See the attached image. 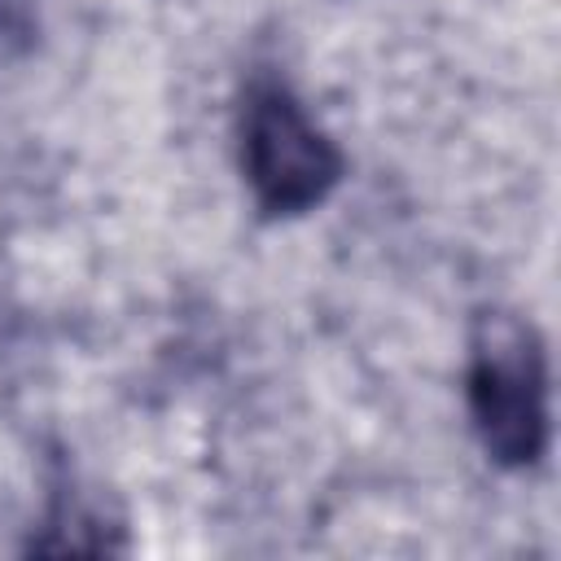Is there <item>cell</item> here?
<instances>
[{"mask_svg": "<svg viewBox=\"0 0 561 561\" xmlns=\"http://www.w3.org/2000/svg\"><path fill=\"white\" fill-rule=\"evenodd\" d=\"M465 403L486 460L500 469H535L548 456V346L535 320L504 307L473 320Z\"/></svg>", "mask_w": 561, "mask_h": 561, "instance_id": "obj_1", "label": "cell"}, {"mask_svg": "<svg viewBox=\"0 0 561 561\" xmlns=\"http://www.w3.org/2000/svg\"><path fill=\"white\" fill-rule=\"evenodd\" d=\"M237 162L254 206L267 219H294L316 210L346 175L342 145L276 75H254L241 92Z\"/></svg>", "mask_w": 561, "mask_h": 561, "instance_id": "obj_2", "label": "cell"}, {"mask_svg": "<svg viewBox=\"0 0 561 561\" xmlns=\"http://www.w3.org/2000/svg\"><path fill=\"white\" fill-rule=\"evenodd\" d=\"M39 31L35 0H0V53H26Z\"/></svg>", "mask_w": 561, "mask_h": 561, "instance_id": "obj_3", "label": "cell"}]
</instances>
